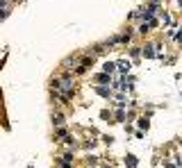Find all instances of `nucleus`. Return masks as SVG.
Instances as JSON below:
<instances>
[{
  "instance_id": "nucleus-1",
  "label": "nucleus",
  "mask_w": 182,
  "mask_h": 168,
  "mask_svg": "<svg viewBox=\"0 0 182 168\" xmlns=\"http://www.w3.org/2000/svg\"><path fill=\"white\" fill-rule=\"evenodd\" d=\"M143 55H146V57H155V52H153V46H150V43L143 48Z\"/></svg>"
},
{
  "instance_id": "nucleus-2",
  "label": "nucleus",
  "mask_w": 182,
  "mask_h": 168,
  "mask_svg": "<svg viewBox=\"0 0 182 168\" xmlns=\"http://www.w3.org/2000/svg\"><path fill=\"white\" fill-rule=\"evenodd\" d=\"M55 136H57V139H64V136H66V127H57Z\"/></svg>"
},
{
  "instance_id": "nucleus-3",
  "label": "nucleus",
  "mask_w": 182,
  "mask_h": 168,
  "mask_svg": "<svg viewBox=\"0 0 182 168\" xmlns=\"http://www.w3.org/2000/svg\"><path fill=\"white\" fill-rule=\"evenodd\" d=\"M118 68H121L123 73H128V70H130V64H128V61H118Z\"/></svg>"
},
{
  "instance_id": "nucleus-4",
  "label": "nucleus",
  "mask_w": 182,
  "mask_h": 168,
  "mask_svg": "<svg viewBox=\"0 0 182 168\" xmlns=\"http://www.w3.org/2000/svg\"><path fill=\"white\" fill-rule=\"evenodd\" d=\"M52 123L61 125V123H64V116H61V114H55V116H52Z\"/></svg>"
},
{
  "instance_id": "nucleus-5",
  "label": "nucleus",
  "mask_w": 182,
  "mask_h": 168,
  "mask_svg": "<svg viewBox=\"0 0 182 168\" xmlns=\"http://www.w3.org/2000/svg\"><path fill=\"white\" fill-rule=\"evenodd\" d=\"M96 91L100 93V95H109V89H105V86H98V89H96Z\"/></svg>"
},
{
  "instance_id": "nucleus-6",
  "label": "nucleus",
  "mask_w": 182,
  "mask_h": 168,
  "mask_svg": "<svg viewBox=\"0 0 182 168\" xmlns=\"http://www.w3.org/2000/svg\"><path fill=\"white\" fill-rule=\"evenodd\" d=\"M125 161H128V166H130V168H134V166H137V159H134V157H128Z\"/></svg>"
},
{
  "instance_id": "nucleus-7",
  "label": "nucleus",
  "mask_w": 182,
  "mask_h": 168,
  "mask_svg": "<svg viewBox=\"0 0 182 168\" xmlns=\"http://www.w3.org/2000/svg\"><path fill=\"white\" fill-rule=\"evenodd\" d=\"M98 82H109V75H107V73H103V75H98Z\"/></svg>"
},
{
  "instance_id": "nucleus-8",
  "label": "nucleus",
  "mask_w": 182,
  "mask_h": 168,
  "mask_svg": "<svg viewBox=\"0 0 182 168\" xmlns=\"http://www.w3.org/2000/svg\"><path fill=\"white\" fill-rule=\"evenodd\" d=\"M116 118H118V120H123V118H125V111L118 109V111H116Z\"/></svg>"
},
{
  "instance_id": "nucleus-9",
  "label": "nucleus",
  "mask_w": 182,
  "mask_h": 168,
  "mask_svg": "<svg viewBox=\"0 0 182 168\" xmlns=\"http://www.w3.org/2000/svg\"><path fill=\"white\" fill-rule=\"evenodd\" d=\"M59 168H71V164H69V161H64V159H61V161H59Z\"/></svg>"
},
{
  "instance_id": "nucleus-10",
  "label": "nucleus",
  "mask_w": 182,
  "mask_h": 168,
  "mask_svg": "<svg viewBox=\"0 0 182 168\" xmlns=\"http://www.w3.org/2000/svg\"><path fill=\"white\" fill-rule=\"evenodd\" d=\"M5 16H7V9H0V21H5Z\"/></svg>"
},
{
  "instance_id": "nucleus-11",
  "label": "nucleus",
  "mask_w": 182,
  "mask_h": 168,
  "mask_svg": "<svg viewBox=\"0 0 182 168\" xmlns=\"http://www.w3.org/2000/svg\"><path fill=\"white\" fill-rule=\"evenodd\" d=\"M105 168H109V166H105Z\"/></svg>"
}]
</instances>
